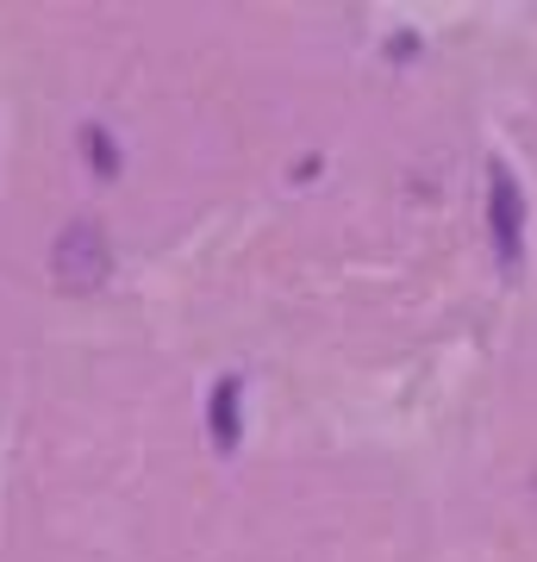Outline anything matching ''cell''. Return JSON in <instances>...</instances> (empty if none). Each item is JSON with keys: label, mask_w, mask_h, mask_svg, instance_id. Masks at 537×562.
Returning a JSON list of instances; mask_svg holds the SVG:
<instances>
[{"label": "cell", "mask_w": 537, "mask_h": 562, "mask_svg": "<svg viewBox=\"0 0 537 562\" xmlns=\"http://www.w3.org/2000/svg\"><path fill=\"white\" fill-rule=\"evenodd\" d=\"M518 194H513V176L506 169H494V232H500V257L518 262Z\"/></svg>", "instance_id": "obj_2"}, {"label": "cell", "mask_w": 537, "mask_h": 562, "mask_svg": "<svg viewBox=\"0 0 537 562\" xmlns=\"http://www.w3.org/2000/svg\"><path fill=\"white\" fill-rule=\"evenodd\" d=\"M107 269H113L107 225L69 220L57 238H51V276H57V288H69V294H88V288H100V281H107Z\"/></svg>", "instance_id": "obj_1"}]
</instances>
